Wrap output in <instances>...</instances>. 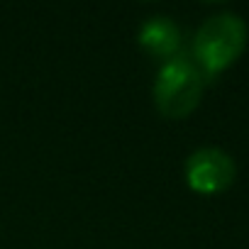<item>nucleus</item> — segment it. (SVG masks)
<instances>
[{
  "mask_svg": "<svg viewBox=\"0 0 249 249\" xmlns=\"http://www.w3.org/2000/svg\"><path fill=\"white\" fill-rule=\"evenodd\" d=\"M247 47V25L234 13L208 18L193 39V54L205 73H220L232 66Z\"/></svg>",
  "mask_w": 249,
  "mask_h": 249,
  "instance_id": "1",
  "label": "nucleus"
},
{
  "mask_svg": "<svg viewBox=\"0 0 249 249\" xmlns=\"http://www.w3.org/2000/svg\"><path fill=\"white\" fill-rule=\"evenodd\" d=\"M178 44H181V30L176 27V22L171 18H164V15L149 18L140 30V47L149 56L171 61Z\"/></svg>",
  "mask_w": 249,
  "mask_h": 249,
  "instance_id": "4",
  "label": "nucleus"
},
{
  "mask_svg": "<svg viewBox=\"0 0 249 249\" xmlns=\"http://www.w3.org/2000/svg\"><path fill=\"white\" fill-rule=\"evenodd\" d=\"M203 98V76L186 59L166 61L154 81V103L157 110L169 120L188 117Z\"/></svg>",
  "mask_w": 249,
  "mask_h": 249,
  "instance_id": "2",
  "label": "nucleus"
},
{
  "mask_svg": "<svg viewBox=\"0 0 249 249\" xmlns=\"http://www.w3.org/2000/svg\"><path fill=\"white\" fill-rule=\"evenodd\" d=\"M237 176L234 159L217 147L196 149L186 161V183L203 196L222 193L232 186Z\"/></svg>",
  "mask_w": 249,
  "mask_h": 249,
  "instance_id": "3",
  "label": "nucleus"
}]
</instances>
